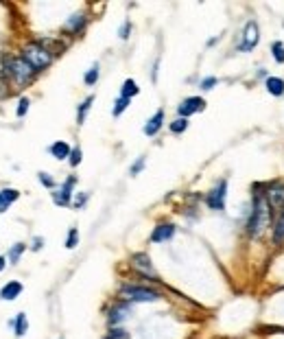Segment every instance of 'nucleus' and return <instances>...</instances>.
Here are the masks:
<instances>
[{
	"label": "nucleus",
	"instance_id": "obj_1",
	"mask_svg": "<svg viewBox=\"0 0 284 339\" xmlns=\"http://www.w3.org/2000/svg\"><path fill=\"white\" fill-rule=\"evenodd\" d=\"M24 62L31 66L33 70H40V68H46L48 64H51V51H46L42 44H29L24 48Z\"/></svg>",
	"mask_w": 284,
	"mask_h": 339
},
{
	"label": "nucleus",
	"instance_id": "obj_2",
	"mask_svg": "<svg viewBox=\"0 0 284 339\" xmlns=\"http://www.w3.org/2000/svg\"><path fill=\"white\" fill-rule=\"evenodd\" d=\"M264 228V204L260 195H253V206H251V215L247 221V232L251 237H258Z\"/></svg>",
	"mask_w": 284,
	"mask_h": 339
},
{
	"label": "nucleus",
	"instance_id": "obj_3",
	"mask_svg": "<svg viewBox=\"0 0 284 339\" xmlns=\"http://www.w3.org/2000/svg\"><path fill=\"white\" fill-rule=\"evenodd\" d=\"M120 295L129 302H155L160 300V293L147 287H134V284H125L120 289Z\"/></svg>",
	"mask_w": 284,
	"mask_h": 339
},
{
	"label": "nucleus",
	"instance_id": "obj_4",
	"mask_svg": "<svg viewBox=\"0 0 284 339\" xmlns=\"http://www.w3.org/2000/svg\"><path fill=\"white\" fill-rule=\"evenodd\" d=\"M258 42H260V27H258L256 20H249L243 29V42H240L238 48L243 53H249L258 46Z\"/></svg>",
	"mask_w": 284,
	"mask_h": 339
},
{
	"label": "nucleus",
	"instance_id": "obj_5",
	"mask_svg": "<svg viewBox=\"0 0 284 339\" xmlns=\"http://www.w3.org/2000/svg\"><path fill=\"white\" fill-rule=\"evenodd\" d=\"M33 72H35V70H33L27 62H24V59H14V62L9 64V75H14L16 83H20V86L31 79Z\"/></svg>",
	"mask_w": 284,
	"mask_h": 339
},
{
	"label": "nucleus",
	"instance_id": "obj_6",
	"mask_svg": "<svg viewBox=\"0 0 284 339\" xmlns=\"http://www.w3.org/2000/svg\"><path fill=\"white\" fill-rule=\"evenodd\" d=\"M225 197H227V182L223 180V182H219V184L214 186L212 191H210L208 206L212 210H223V208H225Z\"/></svg>",
	"mask_w": 284,
	"mask_h": 339
},
{
	"label": "nucleus",
	"instance_id": "obj_7",
	"mask_svg": "<svg viewBox=\"0 0 284 339\" xmlns=\"http://www.w3.org/2000/svg\"><path fill=\"white\" fill-rule=\"evenodd\" d=\"M203 107H205V101L203 99H199V96H188L186 101H182V105L177 107V112H179V116H182V118H188L190 114L201 112Z\"/></svg>",
	"mask_w": 284,
	"mask_h": 339
},
{
	"label": "nucleus",
	"instance_id": "obj_8",
	"mask_svg": "<svg viewBox=\"0 0 284 339\" xmlns=\"http://www.w3.org/2000/svg\"><path fill=\"white\" fill-rule=\"evenodd\" d=\"M131 265H134L136 271H140L142 276H149V278H155V269H153V263L147 254H134L131 258Z\"/></svg>",
	"mask_w": 284,
	"mask_h": 339
},
{
	"label": "nucleus",
	"instance_id": "obj_9",
	"mask_svg": "<svg viewBox=\"0 0 284 339\" xmlns=\"http://www.w3.org/2000/svg\"><path fill=\"white\" fill-rule=\"evenodd\" d=\"M264 197H267V202H269L271 208H280V206H284V184H282V182L271 184L269 191L264 193Z\"/></svg>",
	"mask_w": 284,
	"mask_h": 339
},
{
	"label": "nucleus",
	"instance_id": "obj_10",
	"mask_svg": "<svg viewBox=\"0 0 284 339\" xmlns=\"http://www.w3.org/2000/svg\"><path fill=\"white\" fill-rule=\"evenodd\" d=\"M175 234V226L171 223H164V226H158L153 230V234H151V241L153 243H162V241H168Z\"/></svg>",
	"mask_w": 284,
	"mask_h": 339
},
{
	"label": "nucleus",
	"instance_id": "obj_11",
	"mask_svg": "<svg viewBox=\"0 0 284 339\" xmlns=\"http://www.w3.org/2000/svg\"><path fill=\"white\" fill-rule=\"evenodd\" d=\"M162 123H164V112L158 110V112L153 114V118H149V123L144 125V134H147V136H155L160 131Z\"/></svg>",
	"mask_w": 284,
	"mask_h": 339
},
{
	"label": "nucleus",
	"instance_id": "obj_12",
	"mask_svg": "<svg viewBox=\"0 0 284 339\" xmlns=\"http://www.w3.org/2000/svg\"><path fill=\"white\" fill-rule=\"evenodd\" d=\"M20 293H22V284L16 282V280L14 282H7L3 289H0V298H3V300H16Z\"/></svg>",
	"mask_w": 284,
	"mask_h": 339
},
{
	"label": "nucleus",
	"instance_id": "obj_13",
	"mask_svg": "<svg viewBox=\"0 0 284 339\" xmlns=\"http://www.w3.org/2000/svg\"><path fill=\"white\" fill-rule=\"evenodd\" d=\"M72 186H75V178H70L66 184L62 186V191L55 195V202L59 204V206H68L70 204V195H72Z\"/></svg>",
	"mask_w": 284,
	"mask_h": 339
},
{
	"label": "nucleus",
	"instance_id": "obj_14",
	"mask_svg": "<svg viewBox=\"0 0 284 339\" xmlns=\"http://www.w3.org/2000/svg\"><path fill=\"white\" fill-rule=\"evenodd\" d=\"M18 195H20V193H18V191H14V189L0 191V213H5V210H7L9 206H11V204H14L16 199H18Z\"/></svg>",
	"mask_w": 284,
	"mask_h": 339
},
{
	"label": "nucleus",
	"instance_id": "obj_15",
	"mask_svg": "<svg viewBox=\"0 0 284 339\" xmlns=\"http://www.w3.org/2000/svg\"><path fill=\"white\" fill-rule=\"evenodd\" d=\"M267 92L273 96H282L284 94V79L280 77H269L267 79Z\"/></svg>",
	"mask_w": 284,
	"mask_h": 339
},
{
	"label": "nucleus",
	"instance_id": "obj_16",
	"mask_svg": "<svg viewBox=\"0 0 284 339\" xmlns=\"http://www.w3.org/2000/svg\"><path fill=\"white\" fill-rule=\"evenodd\" d=\"M127 315H129V306H127V304H118V306H114V308H112L110 322H112V324H118V322H123Z\"/></svg>",
	"mask_w": 284,
	"mask_h": 339
},
{
	"label": "nucleus",
	"instance_id": "obj_17",
	"mask_svg": "<svg viewBox=\"0 0 284 339\" xmlns=\"http://www.w3.org/2000/svg\"><path fill=\"white\" fill-rule=\"evenodd\" d=\"M51 153L55 155L57 160H64V158H68L72 151H70V147H68V144H66L64 140H59V142H55V144L51 147Z\"/></svg>",
	"mask_w": 284,
	"mask_h": 339
},
{
	"label": "nucleus",
	"instance_id": "obj_18",
	"mask_svg": "<svg viewBox=\"0 0 284 339\" xmlns=\"http://www.w3.org/2000/svg\"><path fill=\"white\" fill-rule=\"evenodd\" d=\"M140 92V88H138V83L134 79H127L123 83V90H120V96H125V99H131V96H136Z\"/></svg>",
	"mask_w": 284,
	"mask_h": 339
},
{
	"label": "nucleus",
	"instance_id": "obj_19",
	"mask_svg": "<svg viewBox=\"0 0 284 339\" xmlns=\"http://www.w3.org/2000/svg\"><path fill=\"white\" fill-rule=\"evenodd\" d=\"M273 241H275V243H282V241H284V213H282V217L277 219V223L273 226Z\"/></svg>",
	"mask_w": 284,
	"mask_h": 339
},
{
	"label": "nucleus",
	"instance_id": "obj_20",
	"mask_svg": "<svg viewBox=\"0 0 284 339\" xmlns=\"http://www.w3.org/2000/svg\"><path fill=\"white\" fill-rule=\"evenodd\" d=\"M271 53H273L277 64H284V44L282 42H273V44H271Z\"/></svg>",
	"mask_w": 284,
	"mask_h": 339
},
{
	"label": "nucleus",
	"instance_id": "obj_21",
	"mask_svg": "<svg viewBox=\"0 0 284 339\" xmlns=\"http://www.w3.org/2000/svg\"><path fill=\"white\" fill-rule=\"evenodd\" d=\"M186 127H188V118H177L171 123V131L173 134H182V131H186Z\"/></svg>",
	"mask_w": 284,
	"mask_h": 339
},
{
	"label": "nucleus",
	"instance_id": "obj_22",
	"mask_svg": "<svg viewBox=\"0 0 284 339\" xmlns=\"http://www.w3.org/2000/svg\"><path fill=\"white\" fill-rule=\"evenodd\" d=\"M24 332H27V315H24V313H20V315H18V319H16V335L22 337Z\"/></svg>",
	"mask_w": 284,
	"mask_h": 339
},
{
	"label": "nucleus",
	"instance_id": "obj_23",
	"mask_svg": "<svg viewBox=\"0 0 284 339\" xmlns=\"http://www.w3.org/2000/svg\"><path fill=\"white\" fill-rule=\"evenodd\" d=\"M127 105H129V99H125V96H120V99L116 101V105H114V110H112V114L114 116H120L125 110H127Z\"/></svg>",
	"mask_w": 284,
	"mask_h": 339
},
{
	"label": "nucleus",
	"instance_id": "obj_24",
	"mask_svg": "<svg viewBox=\"0 0 284 339\" xmlns=\"http://www.w3.org/2000/svg\"><path fill=\"white\" fill-rule=\"evenodd\" d=\"M22 252H24V243H16L14 247H11V252H9V260H11V263H18V258H20Z\"/></svg>",
	"mask_w": 284,
	"mask_h": 339
},
{
	"label": "nucleus",
	"instance_id": "obj_25",
	"mask_svg": "<svg viewBox=\"0 0 284 339\" xmlns=\"http://www.w3.org/2000/svg\"><path fill=\"white\" fill-rule=\"evenodd\" d=\"M83 22H86V20H83V16H72L70 22H68V29H70V31H79V29L83 27Z\"/></svg>",
	"mask_w": 284,
	"mask_h": 339
},
{
	"label": "nucleus",
	"instance_id": "obj_26",
	"mask_svg": "<svg viewBox=\"0 0 284 339\" xmlns=\"http://www.w3.org/2000/svg\"><path fill=\"white\" fill-rule=\"evenodd\" d=\"M96 79H99V66H92V68H90V72H88V75H86V83H88V86H94V83H96Z\"/></svg>",
	"mask_w": 284,
	"mask_h": 339
},
{
	"label": "nucleus",
	"instance_id": "obj_27",
	"mask_svg": "<svg viewBox=\"0 0 284 339\" xmlns=\"http://www.w3.org/2000/svg\"><path fill=\"white\" fill-rule=\"evenodd\" d=\"M77 241H79V232H77V228H72L70 234H68V241H66V247H68V250H72V247L77 245Z\"/></svg>",
	"mask_w": 284,
	"mask_h": 339
},
{
	"label": "nucleus",
	"instance_id": "obj_28",
	"mask_svg": "<svg viewBox=\"0 0 284 339\" xmlns=\"http://www.w3.org/2000/svg\"><path fill=\"white\" fill-rule=\"evenodd\" d=\"M92 96H88V99L86 101H83V105L79 107V123H83V118H86V112L90 110V105H92Z\"/></svg>",
	"mask_w": 284,
	"mask_h": 339
},
{
	"label": "nucleus",
	"instance_id": "obj_29",
	"mask_svg": "<svg viewBox=\"0 0 284 339\" xmlns=\"http://www.w3.org/2000/svg\"><path fill=\"white\" fill-rule=\"evenodd\" d=\"M79 162H81V149H72V153H70V164L77 166Z\"/></svg>",
	"mask_w": 284,
	"mask_h": 339
},
{
	"label": "nucleus",
	"instance_id": "obj_30",
	"mask_svg": "<svg viewBox=\"0 0 284 339\" xmlns=\"http://www.w3.org/2000/svg\"><path fill=\"white\" fill-rule=\"evenodd\" d=\"M214 86H216V77H208V79L201 81V88L203 90H212Z\"/></svg>",
	"mask_w": 284,
	"mask_h": 339
},
{
	"label": "nucleus",
	"instance_id": "obj_31",
	"mask_svg": "<svg viewBox=\"0 0 284 339\" xmlns=\"http://www.w3.org/2000/svg\"><path fill=\"white\" fill-rule=\"evenodd\" d=\"M40 182L44 186H48V189H51V186H55V182H53V178H48V173H40Z\"/></svg>",
	"mask_w": 284,
	"mask_h": 339
},
{
	"label": "nucleus",
	"instance_id": "obj_32",
	"mask_svg": "<svg viewBox=\"0 0 284 339\" xmlns=\"http://www.w3.org/2000/svg\"><path fill=\"white\" fill-rule=\"evenodd\" d=\"M129 335H127L125 330H120V328H116V330H112V335L107 337V339H127Z\"/></svg>",
	"mask_w": 284,
	"mask_h": 339
},
{
	"label": "nucleus",
	"instance_id": "obj_33",
	"mask_svg": "<svg viewBox=\"0 0 284 339\" xmlns=\"http://www.w3.org/2000/svg\"><path fill=\"white\" fill-rule=\"evenodd\" d=\"M27 110H29V99H22L20 101V107H18V116H24Z\"/></svg>",
	"mask_w": 284,
	"mask_h": 339
},
{
	"label": "nucleus",
	"instance_id": "obj_34",
	"mask_svg": "<svg viewBox=\"0 0 284 339\" xmlns=\"http://www.w3.org/2000/svg\"><path fill=\"white\" fill-rule=\"evenodd\" d=\"M129 31H131V24H129V22H125V24H123V29H120V38L127 40V38H129Z\"/></svg>",
	"mask_w": 284,
	"mask_h": 339
},
{
	"label": "nucleus",
	"instance_id": "obj_35",
	"mask_svg": "<svg viewBox=\"0 0 284 339\" xmlns=\"http://www.w3.org/2000/svg\"><path fill=\"white\" fill-rule=\"evenodd\" d=\"M142 166H144V158H140V160H138V162H136V164H134V166H131V175H136V173H138V171H140V168H142Z\"/></svg>",
	"mask_w": 284,
	"mask_h": 339
},
{
	"label": "nucleus",
	"instance_id": "obj_36",
	"mask_svg": "<svg viewBox=\"0 0 284 339\" xmlns=\"http://www.w3.org/2000/svg\"><path fill=\"white\" fill-rule=\"evenodd\" d=\"M33 243H35V245H33V250H40V247H42V243H44V241H42V239H35Z\"/></svg>",
	"mask_w": 284,
	"mask_h": 339
},
{
	"label": "nucleus",
	"instance_id": "obj_37",
	"mask_svg": "<svg viewBox=\"0 0 284 339\" xmlns=\"http://www.w3.org/2000/svg\"><path fill=\"white\" fill-rule=\"evenodd\" d=\"M5 265H7V258H3V256H0V271L5 269Z\"/></svg>",
	"mask_w": 284,
	"mask_h": 339
}]
</instances>
